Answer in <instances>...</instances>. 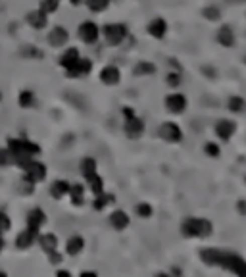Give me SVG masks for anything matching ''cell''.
<instances>
[{
	"instance_id": "e0dca14e",
	"label": "cell",
	"mask_w": 246,
	"mask_h": 277,
	"mask_svg": "<svg viewBox=\"0 0 246 277\" xmlns=\"http://www.w3.org/2000/svg\"><path fill=\"white\" fill-rule=\"evenodd\" d=\"M39 243H41L44 252L48 254V252H54V250H56L58 239H56V235L54 233H46V235H41V237H39Z\"/></svg>"
},
{
	"instance_id": "277c9868",
	"label": "cell",
	"mask_w": 246,
	"mask_h": 277,
	"mask_svg": "<svg viewBox=\"0 0 246 277\" xmlns=\"http://www.w3.org/2000/svg\"><path fill=\"white\" fill-rule=\"evenodd\" d=\"M123 114H125V133H127V137L139 138L142 135V131H144L142 121H140L139 117H135V112L129 110V108L123 110Z\"/></svg>"
},
{
	"instance_id": "484cf974",
	"label": "cell",
	"mask_w": 246,
	"mask_h": 277,
	"mask_svg": "<svg viewBox=\"0 0 246 277\" xmlns=\"http://www.w3.org/2000/svg\"><path fill=\"white\" fill-rule=\"evenodd\" d=\"M112 200H114V196H112V194H106V192L102 191L97 194V200H95L93 206H95V210H104Z\"/></svg>"
},
{
	"instance_id": "ffe728a7",
	"label": "cell",
	"mask_w": 246,
	"mask_h": 277,
	"mask_svg": "<svg viewBox=\"0 0 246 277\" xmlns=\"http://www.w3.org/2000/svg\"><path fill=\"white\" fill-rule=\"evenodd\" d=\"M35 239H37V233L31 231V229L27 227L22 235H18V241H16V243H18V248H29V246L33 245V241H35Z\"/></svg>"
},
{
	"instance_id": "d6a6232c",
	"label": "cell",
	"mask_w": 246,
	"mask_h": 277,
	"mask_svg": "<svg viewBox=\"0 0 246 277\" xmlns=\"http://www.w3.org/2000/svg\"><path fill=\"white\" fill-rule=\"evenodd\" d=\"M8 229H10V218L6 214L0 212V235L4 233V231H8Z\"/></svg>"
},
{
	"instance_id": "8992f818",
	"label": "cell",
	"mask_w": 246,
	"mask_h": 277,
	"mask_svg": "<svg viewBox=\"0 0 246 277\" xmlns=\"http://www.w3.org/2000/svg\"><path fill=\"white\" fill-rule=\"evenodd\" d=\"M104 37H106V41L112 46H116L127 37V29L121 23H110V25L104 27Z\"/></svg>"
},
{
	"instance_id": "836d02e7",
	"label": "cell",
	"mask_w": 246,
	"mask_h": 277,
	"mask_svg": "<svg viewBox=\"0 0 246 277\" xmlns=\"http://www.w3.org/2000/svg\"><path fill=\"white\" fill-rule=\"evenodd\" d=\"M10 162H14V158H12L10 150H0V166H8Z\"/></svg>"
},
{
	"instance_id": "60d3db41",
	"label": "cell",
	"mask_w": 246,
	"mask_h": 277,
	"mask_svg": "<svg viewBox=\"0 0 246 277\" xmlns=\"http://www.w3.org/2000/svg\"><path fill=\"white\" fill-rule=\"evenodd\" d=\"M2 246H4V241H2V239H0V250H2Z\"/></svg>"
},
{
	"instance_id": "2e32d148",
	"label": "cell",
	"mask_w": 246,
	"mask_h": 277,
	"mask_svg": "<svg viewBox=\"0 0 246 277\" xmlns=\"http://www.w3.org/2000/svg\"><path fill=\"white\" fill-rule=\"evenodd\" d=\"M148 31L152 37H156V39H161L163 35H166V31H168V23L163 22L161 18H156L154 22L148 25Z\"/></svg>"
},
{
	"instance_id": "7a4b0ae2",
	"label": "cell",
	"mask_w": 246,
	"mask_h": 277,
	"mask_svg": "<svg viewBox=\"0 0 246 277\" xmlns=\"http://www.w3.org/2000/svg\"><path fill=\"white\" fill-rule=\"evenodd\" d=\"M8 150H10L12 158L18 166H23L25 162L33 160L35 154H39L41 149L37 145H33L29 141H20V138H10L8 141Z\"/></svg>"
},
{
	"instance_id": "7c38bea8",
	"label": "cell",
	"mask_w": 246,
	"mask_h": 277,
	"mask_svg": "<svg viewBox=\"0 0 246 277\" xmlns=\"http://www.w3.org/2000/svg\"><path fill=\"white\" fill-rule=\"evenodd\" d=\"M236 125L231 121V119H221L217 125H215V133H217V137L223 138V141H229V138L233 137V133H235Z\"/></svg>"
},
{
	"instance_id": "cb8c5ba5",
	"label": "cell",
	"mask_w": 246,
	"mask_h": 277,
	"mask_svg": "<svg viewBox=\"0 0 246 277\" xmlns=\"http://www.w3.org/2000/svg\"><path fill=\"white\" fill-rule=\"evenodd\" d=\"M81 173L85 175V179H89L91 175H95L97 173V162L93 160V158H85V160L81 162Z\"/></svg>"
},
{
	"instance_id": "6da1fadb",
	"label": "cell",
	"mask_w": 246,
	"mask_h": 277,
	"mask_svg": "<svg viewBox=\"0 0 246 277\" xmlns=\"http://www.w3.org/2000/svg\"><path fill=\"white\" fill-rule=\"evenodd\" d=\"M200 258L208 266H221L225 269H229L231 273H235V275L246 277V262L240 256L231 254V252H221V250H215V248H208V250L200 252Z\"/></svg>"
},
{
	"instance_id": "74e56055",
	"label": "cell",
	"mask_w": 246,
	"mask_h": 277,
	"mask_svg": "<svg viewBox=\"0 0 246 277\" xmlns=\"http://www.w3.org/2000/svg\"><path fill=\"white\" fill-rule=\"evenodd\" d=\"M168 83H170L172 87H177L179 83H181V79H179V75L177 74H170L168 75Z\"/></svg>"
},
{
	"instance_id": "7402d4cb",
	"label": "cell",
	"mask_w": 246,
	"mask_h": 277,
	"mask_svg": "<svg viewBox=\"0 0 246 277\" xmlns=\"http://www.w3.org/2000/svg\"><path fill=\"white\" fill-rule=\"evenodd\" d=\"M83 246H85V241L81 239V237H71L69 241H67V246H65V250H67V254H79L81 250H83Z\"/></svg>"
},
{
	"instance_id": "4316f807",
	"label": "cell",
	"mask_w": 246,
	"mask_h": 277,
	"mask_svg": "<svg viewBox=\"0 0 246 277\" xmlns=\"http://www.w3.org/2000/svg\"><path fill=\"white\" fill-rule=\"evenodd\" d=\"M87 181L91 183V189H93V192H95V194H98V192L104 191V181H102V179L98 177L97 173H95V175H91V177H89Z\"/></svg>"
},
{
	"instance_id": "8fae6325",
	"label": "cell",
	"mask_w": 246,
	"mask_h": 277,
	"mask_svg": "<svg viewBox=\"0 0 246 277\" xmlns=\"http://www.w3.org/2000/svg\"><path fill=\"white\" fill-rule=\"evenodd\" d=\"M44 220H46V218H44L43 210L35 208V210H31V212H29V216H27V227H29L31 231H35V233H39V229L43 227Z\"/></svg>"
},
{
	"instance_id": "e575fe53",
	"label": "cell",
	"mask_w": 246,
	"mask_h": 277,
	"mask_svg": "<svg viewBox=\"0 0 246 277\" xmlns=\"http://www.w3.org/2000/svg\"><path fill=\"white\" fill-rule=\"evenodd\" d=\"M137 214H139L140 218H150L152 208H150L148 204H139V206H137Z\"/></svg>"
},
{
	"instance_id": "4dcf8cb0",
	"label": "cell",
	"mask_w": 246,
	"mask_h": 277,
	"mask_svg": "<svg viewBox=\"0 0 246 277\" xmlns=\"http://www.w3.org/2000/svg\"><path fill=\"white\" fill-rule=\"evenodd\" d=\"M58 6H60V0H43V12H46V14L56 12Z\"/></svg>"
},
{
	"instance_id": "9c48e42d",
	"label": "cell",
	"mask_w": 246,
	"mask_h": 277,
	"mask_svg": "<svg viewBox=\"0 0 246 277\" xmlns=\"http://www.w3.org/2000/svg\"><path fill=\"white\" fill-rule=\"evenodd\" d=\"M91 70H93V62L91 60H83V58H79L77 62H75L69 70H67V75L69 77H81V75H87L91 74Z\"/></svg>"
},
{
	"instance_id": "5bb4252c",
	"label": "cell",
	"mask_w": 246,
	"mask_h": 277,
	"mask_svg": "<svg viewBox=\"0 0 246 277\" xmlns=\"http://www.w3.org/2000/svg\"><path fill=\"white\" fill-rule=\"evenodd\" d=\"M27 22L31 23V27H35V29H43V27H46V23H48V20H46V12H43V10L31 12V14L27 16Z\"/></svg>"
},
{
	"instance_id": "52a82bcc",
	"label": "cell",
	"mask_w": 246,
	"mask_h": 277,
	"mask_svg": "<svg viewBox=\"0 0 246 277\" xmlns=\"http://www.w3.org/2000/svg\"><path fill=\"white\" fill-rule=\"evenodd\" d=\"M98 35H100V29H98L97 23L93 22H85L81 27H79V37H81V41H85V43H97Z\"/></svg>"
},
{
	"instance_id": "b9f144b4",
	"label": "cell",
	"mask_w": 246,
	"mask_h": 277,
	"mask_svg": "<svg viewBox=\"0 0 246 277\" xmlns=\"http://www.w3.org/2000/svg\"><path fill=\"white\" fill-rule=\"evenodd\" d=\"M244 62H246V58H244Z\"/></svg>"
},
{
	"instance_id": "d6986e66",
	"label": "cell",
	"mask_w": 246,
	"mask_h": 277,
	"mask_svg": "<svg viewBox=\"0 0 246 277\" xmlns=\"http://www.w3.org/2000/svg\"><path fill=\"white\" fill-rule=\"evenodd\" d=\"M110 222H112V225L116 229H125L129 225V216L123 210H118V212H114L110 216Z\"/></svg>"
},
{
	"instance_id": "f546056e",
	"label": "cell",
	"mask_w": 246,
	"mask_h": 277,
	"mask_svg": "<svg viewBox=\"0 0 246 277\" xmlns=\"http://www.w3.org/2000/svg\"><path fill=\"white\" fill-rule=\"evenodd\" d=\"M87 4H89V8L93 12H102L108 8L110 0H87Z\"/></svg>"
},
{
	"instance_id": "603a6c76",
	"label": "cell",
	"mask_w": 246,
	"mask_h": 277,
	"mask_svg": "<svg viewBox=\"0 0 246 277\" xmlns=\"http://www.w3.org/2000/svg\"><path fill=\"white\" fill-rule=\"evenodd\" d=\"M67 192H69V183L65 181H54L52 187H50V194H52L54 198H62Z\"/></svg>"
},
{
	"instance_id": "ac0fdd59",
	"label": "cell",
	"mask_w": 246,
	"mask_h": 277,
	"mask_svg": "<svg viewBox=\"0 0 246 277\" xmlns=\"http://www.w3.org/2000/svg\"><path fill=\"white\" fill-rule=\"evenodd\" d=\"M217 41L223 44V46H233V43H235V33H233V29H231L229 25H223V27L219 29V33H217Z\"/></svg>"
},
{
	"instance_id": "9a60e30c",
	"label": "cell",
	"mask_w": 246,
	"mask_h": 277,
	"mask_svg": "<svg viewBox=\"0 0 246 277\" xmlns=\"http://www.w3.org/2000/svg\"><path fill=\"white\" fill-rule=\"evenodd\" d=\"M48 41L52 46H64L65 41H67V31L64 27H54L50 35H48Z\"/></svg>"
},
{
	"instance_id": "83f0119b",
	"label": "cell",
	"mask_w": 246,
	"mask_h": 277,
	"mask_svg": "<svg viewBox=\"0 0 246 277\" xmlns=\"http://www.w3.org/2000/svg\"><path fill=\"white\" fill-rule=\"evenodd\" d=\"M244 108L246 104L240 96H233V98L229 100V110H231V112H244Z\"/></svg>"
},
{
	"instance_id": "ba28073f",
	"label": "cell",
	"mask_w": 246,
	"mask_h": 277,
	"mask_svg": "<svg viewBox=\"0 0 246 277\" xmlns=\"http://www.w3.org/2000/svg\"><path fill=\"white\" fill-rule=\"evenodd\" d=\"M160 137L166 138L168 143H179L183 138V133L181 129L177 127L175 123H172V121H168V123H163L160 127Z\"/></svg>"
},
{
	"instance_id": "d590c367",
	"label": "cell",
	"mask_w": 246,
	"mask_h": 277,
	"mask_svg": "<svg viewBox=\"0 0 246 277\" xmlns=\"http://www.w3.org/2000/svg\"><path fill=\"white\" fill-rule=\"evenodd\" d=\"M204 16H206L208 20H217V18H219V10H217V8H206V10H204Z\"/></svg>"
},
{
	"instance_id": "44dd1931",
	"label": "cell",
	"mask_w": 246,
	"mask_h": 277,
	"mask_svg": "<svg viewBox=\"0 0 246 277\" xmlns=\"http://www.w3.org/2000/svg\"><path fill=\"white\" fill-rule=\"evenodd\" d=\"M77 60H79V52H77V48H69V50H65L64 56L60 58V64H62V67L69 70Z\"/></svg>"
},
{
	"instance_id": "f1b7e54d",
	"label": "cell",
	"mask_w": 246,
	"mask_h": 277,
	"mask_svg": "<svg viewBox=\"0 0 246 277\" xmlns=\"http://www.w3.org/2000/svg\"><path fill=\"white\" fill-rule=\"evenodd\" d=\"M156 72V67L152 64H148V62H140L137 67H135V74L137 75H152Z\"/></svg>"
},
{
	"instance_id": "ab89813d",
	"label": "cell",
	"mask_w": 246,
	"mask_h": 277,
	"mask_svg": "<svg viewBox=\"0 0 246 277\" xmlns=\"http://www.w3.org/2000/svg\"><path fill=\"white\" fill-rule=\"evenodd\" d=\"M85 0H71V4H75V6H79V4H83Z\"/></svg>"
},
{
	"instance_id": "4fadbf2b",
	"label": "cell",
	"mask_w": 246,
	"mask_h": 277,
	"mask_svg": "<svg viewBox=\"0 0 246 277\" xmlns=\"http://www.w3.org/2000/svg\"><path fill=\"white\" fill-rule=\"evenodd\" d=\"M100 79L106 83V85H116L119 81V70L116 65H108L100 72Z\"/></svg>"
},
{
	"instance_id": "f35d334b",
	"label": "cell",
	"mask_w": 246,
	"mask_h": 277,
	"mask_svg": "<svg viewBox=\"0 0 246 277\" xmlns=\"http://www.w3.org/2000/svg\"><path fill=\"white\" fill-rule=\"evenodd\" d=\"M48 258H50V264H60V262H62V256L58 254L56 250H54V252H48Z\"/></svg>"
},
{
	"instance_id": "3957f363",
	"label": "cell",
	"mask_w": 246,
	"mask_h": 277,
	"mask_svg": "<svg viewBox=\"0 0 246 277\" xmlns=\"http://www.w3.org/2000/svg\"><path fill=\"white\" fill-rule=\"evenodd\" d=\"M181 231L185 237H208L212 233V224L208 220H198V218H189L181 225Z\"/></svg>"
},
{
	"instance_id": "1f68e13d",
	"label": "cell",
	"mask_w": 246,
	"mask_h": 277,
	"mask_svg": "<svg viewBox=\"0 0 246 277\" xmlns=\"http://www.w3.org/2000/svg\"><path fill=\"white\" fill-rule=\"evenodd\" d=\"M20 104L23 108H29L33 104V93L31 91H23L22 95H20Z\"/></svg>"
},
{
	"instance_id": "5b68a950",
	"label": "cell",
	"mask_w": 246,
	"mask_h": 277,
	"mask_svg": "<svg viewBox=\"0 0 246 277\" xmlns=\"http://www.w3.org/2000/svg\"><path fill=\"white\" fill-rule=\"evenodd\" d=\"M23 170H25V177L33 183H39L43 181L44 177H46V168H44V164H39V162L35 160H29L25 162L22 166Z\"/></svg>"
},
{
	"instance_id": "30bf717a",
	"label": "cell",
	"mask_w": 246,
	"mask_h": 277,
	"mask_svg": "<svg viewBox=\"0 0 246 277\" xmlns=\"http://www.w3.org/2000/svg\"><path fill=\"white\" fill-rule=\"evenodd\" d=\"M166 106L170 108V112L173 114H181L183 110L187 108V98L179 93H175V95H170L166 98Z\"/></svg>"
},
{
	"instance_id": "d4e9b609",
	"label": "cell",
	"mask_w": 246,
	"mask_h": 277,
	"mask_svg": "<svg viewBox=\"0 0 246 277\" xmlns=\"http://www.w3.org/2000/svg\"><path fill=\"white\" fill-rule=\"evenodd\" d=\"M83 185H77V183H73V185H69V194H71V200H73L75 206H79V204H83Z\"/></svg>"
},
{
	"instance_id": "8d00e7d4",
	"label": "cell",
	"mask_w": 246,
	"mask_h": 277,
	"mask_svg": "<svg viewBox=\"0 0 246 277\" xmlns=\"http://www.w3.org/2000/svg\"><path fill=\"white\" fill-rule=\"evenodd\" d=\"M206 152H208L210 156H217V154H219V149H217V145H214V143H208V145H206Z\"/></svg>"
}]
</instances>
